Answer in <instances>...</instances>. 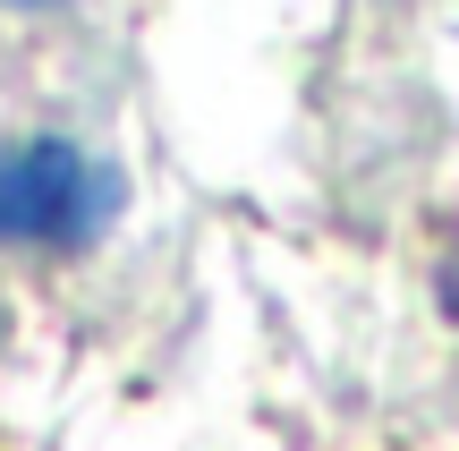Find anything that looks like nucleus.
Segmentation results:
<instances>
[{
  "label": "nucleus",
  "instance_id": "obj_1",
  "mask_svg": "<svg viewBox=\"0 0 459 451\" xmlns=\"http://www.w3.org/2000/svg\"><path fill=\"white\" fill-rule=\"evenodd\" d=\"M119 213L111 162H94L68 136L0 145V247H85Z\"/></svg>",
  "mask_w": 459,
  "mask_h": 451
},
{
  "label": "nucleus",
  "instance_id": "obj_2",
  "mask_svg": "<svg viewBox=\"0 0 459 451\" xmlns=\"http://www.w3.org/2000/svg\"><path fill=\"white\" fill-rule=\"evenodd\" d=\"M443 307H451V316H459V247L443 256Z\"/></svg>",
  "mask_w": 459,
  "mask_h": 451
},
{
  "label": "nucleus",
  "instance_id": "obj_3",
  "mask_svg": "<svg viewBox=\"0 0 459 451\" xmlns=\"http://www.w3.org/2000/svg\"><path fill=\"white\" fill-rule=\"evenodd\" d=\"M9 9H51V0H9Z\"/></svg>",
  "mask_w": 459,
  "mask_h": 451
}]
</instances>
